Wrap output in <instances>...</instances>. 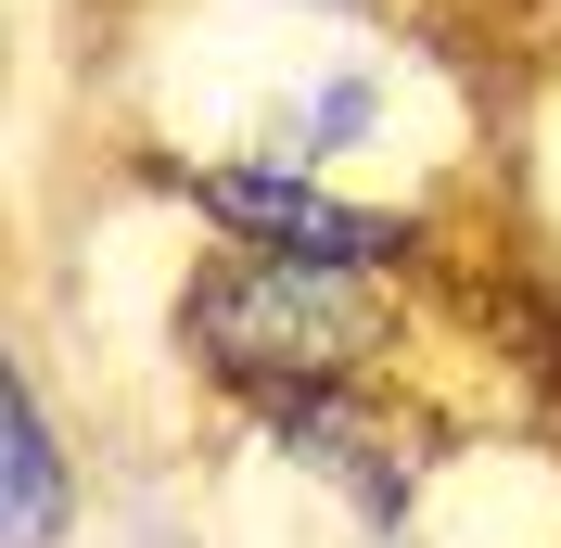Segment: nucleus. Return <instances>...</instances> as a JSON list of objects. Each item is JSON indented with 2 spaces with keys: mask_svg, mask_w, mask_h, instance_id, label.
Here are the masks:
<instances>
[{
  "mask_svg": "<svg viewBox=\"0 0 561 548\" xmlns=\"http://www.w3.org/2000/svg\"><path fill=\"white\" fill-rule=\"evenodd\" d=\"M383 332H396L383 269H345V255H280V242L217 255V269L179 294V344H192L217 383H243V396L357 383L370 357H383Z\"/></svg>",
  "mask_w": 561,
  "mask_h": 548,
  "instance_id": "1",
  "label": "nucleus"
},
{
  "mask_svg": "<svg viewBox=\"0 0 561 548\" xmlns=\"http://www.w3.org/2000/svg\"><path fill=\"white\" fill-rule=\"evenodd\" d=\"M192 205H205V217H230L243 242H280V255H345V269H396V255L421 242L409 217L319 192L307 167H192Z\"/></svg>",
  "mask_w": 561,
  "mask_h": 548,
  "instance_id": "2",
  "label": "nucleus"
},
{
  "mask_svg": "<svg viewBox=\"0 0 561 548\" xmlns=\"http://www.w3.org/2000/svg\"><path fill=\"white\" fill-rule=\"evenodd\" d=\"M255 409H268V434L294 446L319 484H345L370 523H396V511H409V459H396V446L370 434V421H357L332 383H294V396H255Z\"/></svg>",
  "mask_w": 561,
  "mask_h": 548,
  "instance_id": "3",
  "label": "nucleus"
},
{
  "mask_svg": "<svg viewBox=\"0 0 561 548\" xmlns=\"http://www.w3.org/2000/svg\"><path fill=\"white\" fill-rule=\"evenodd\" d=\"M370 115H383V77H319V90L280 103V140H294V153H332V140H357Z\"/></svg>",
  "mask_w": 561,
  "mask_h": 548,
  "instance_id": "5",
  "label": "nucleus"
},
{
  "mask_svg": "<svg viewBox=\"0 0 561 548\" xmlns=\"http://www.w3.org/2000/svg\"><path fill=\"white\" fill-rule=\"evenodd\" d=\"M51 536H65V446H51L38 383L13 370V548H51Z\"/></svg>",
  "mask_w": 561,
  "mask_h": 548,
  "instance_id": "4",
  "label": "nucleus"
}]
</instances>
